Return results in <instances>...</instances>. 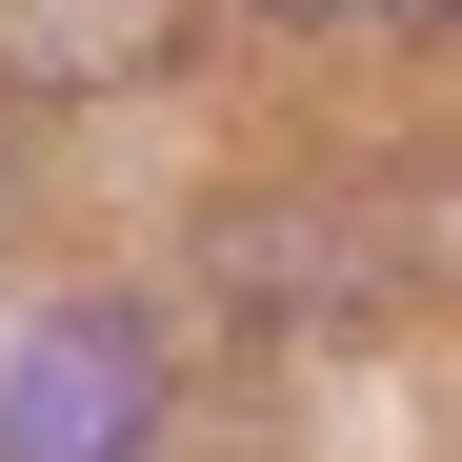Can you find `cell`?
Segmentation results:
<instances>
[{"instance_id":"obj_2","label":"cell","mask_w":462,"mask_h":462,"mask_svg":"<svg viewBox=\"0 0 462 462\" xmlns=\"http://www.w3.org/2000/svg\"><path fill=\"white\" fill-rule=\"evenodd\" d=\"M201 41V0H0V81L21 101H101V81H162Z\"/></svg>"},{"instance_id":"obj_1","label":"cell","mask_w":462,"mask_h":462,"mask_svg":"<svg viewBox=\"0 0 462 462\" xmlns=\"http://www.w3.org/2000/svg\"><path fill=\"white\" fill-rule=\"evenodd\" d=\"M162 322L141 301H60V322H21V362H0V462H141L162 442Z\"/></svg>"},{"instance_id":"obj_3","label":"cell","mask_w":462,"mask_h":462,"mask_svg":"<svg viewBox=\"0 0 462 462\" xmlns=\"http://www.w3.org/2000/svg\"><path fill=\"white\" fill-rule=\"evenodd\" d=\"M282 21H342V41H422V21H462V0H282Z\"/></svg>"}]
</instances>
